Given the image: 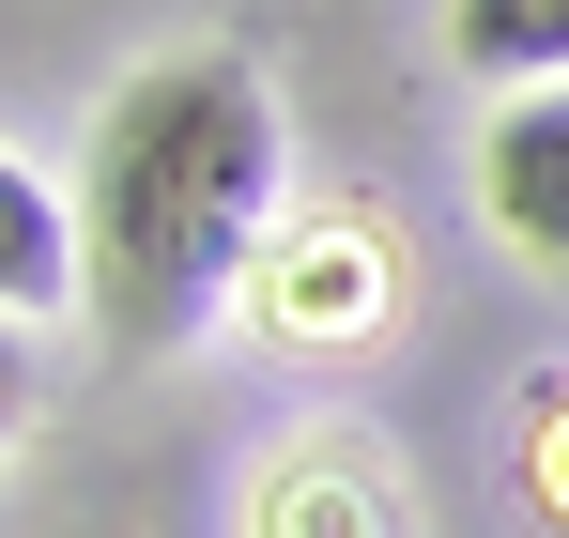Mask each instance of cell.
<instances>
[{"instance_id": "1", "label": "cell", "mask_w": 569, "mask_h": 538, "mask_svg": "<svg viewBox=\"0 0 569 538\" xmlns=\"http://www.w3.org/2000/svg\"><path fill=\"white\" fill-rule=\"evenodd\" d=\"M278 216V92L231 47H170L93 108L78 155V323L123 355H186L262 262Z\"/></svg>"}, {"instance_id": "4", "label": "cell", "mask_w": 569, "mask_h": 538, "mask_svg": "<svg viewBox=\"0 0 569 538\" xmlns=\"http://www.w3.org/2000/svg\"><path fill=\"white\" fill-rule=\"evenodd\" d=\"M447 47L492 92H539V78H569V0H447Z\"/></svg>"}, {"instance_id": "2", "label": "cell", "mask_w": 569, "mask_h": 538, "mask_svg": "<svg viewBox=\"0 0 569 538\" xmlns=\"http://www.w3.org/2000/svg\"><path fill=\"white\" fill-rule=\"evenodd\" d=\"M477 200H492V231H508L539 277H569V78H539V92L492 108V139H477Z\"/></svg>"}, {"instance_id": "3", "label": "cell", "mask_w": 569, "mask_h": 538, "mask_svg": "<svg viewBox=\"0 0 569 538\" xmlns=\"http://www.w3.org/2000/svg\"><path fill=\"white\" fill-rule=\"evenodd\" d=\"M31 308H78V200H47L0 155V323H31Z\"/></svg>"}, {"instance_id": "5", "label": "cell", "mask_w": 569, "mask_h": 538, "mask_svg": "<svg viewBox=\"0 0 569 538\" xmlns=\"http://www.w3.org/2000/svg\"><path fill=\"white\" fill-rule=\"evenodd\" d=\"M31 431V355H16V323H0V447Z\"/></svg>"}]
</instances>
